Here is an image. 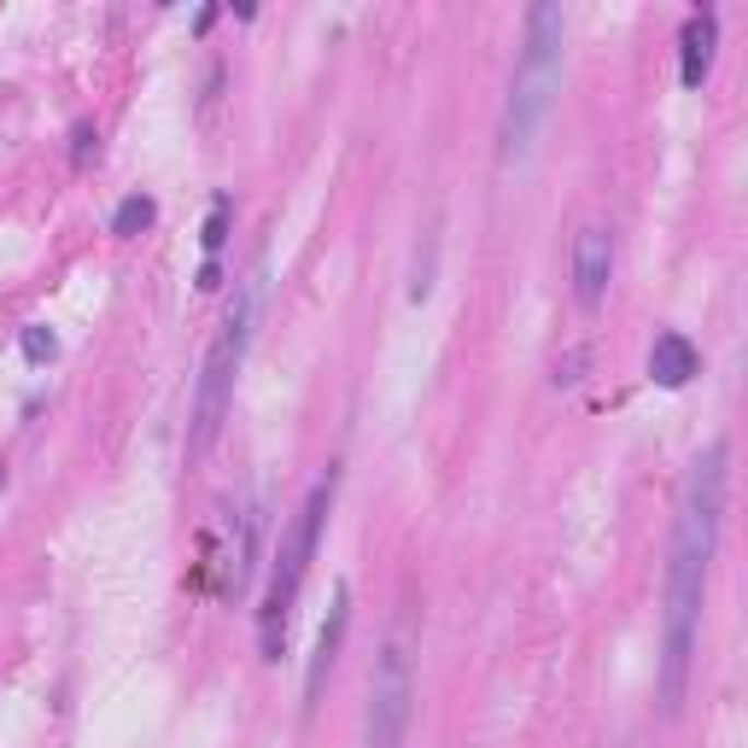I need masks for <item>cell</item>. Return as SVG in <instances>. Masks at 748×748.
I'll return each instance as SVG.
<instances>
[{
  "instance_id": "6da1fadb",
  "label": "cell",
  "mask_w": 748,
  "mask_h": 748,
  "mask_svg": "<svg viewBox=\"0 0 748 748\" xmlns=\"http://www.w3.org/2000/svg\"><path fill=\"white\" fill-rule=\"evenodd\" d=\"M725 486H731V445L713 439L685 474L678 521H673L667 615H661V713L667 720L685 708L696 626H702V597H708V568H713V550H720V526H725Z\"/></svg>"
},
{
  "instance_id": "7a4b0ae2",
  "label": "cell",
  "mask_w": 748,
  "mask_h": 748,
  "mask_svg": "<svg viewBox=\"0 0 748 748\" xmlns=\"http://www.w3.org/2000/svg\"><path fill=\"white\" fill-rule=\"evenodd\" d=\"M561 30H568V12L556 0L526 12V47L515 65V82H509V106H503V164L526 159L538 141V124L550 117V100L561 82Z\"/></svg>"
},
{
  "instance_id": "3957f363",
  "label": "cell",
  "mask_w": 748,
  "mask_h": 748,
  "mask_svg": "<svg viewBox=\"0 0 748 748\" xmlns=\"http://www.w3.org/2000/svg\"><path fill=\"white\" fill-rule=\"evenodd\" d=\"M258 299H264V269H252L234 293L223 328H217L206 363H199V386H194V416H187V456H206L217 445L229 421V404H234V374L246 363V346H252V322H258Z\"/></svg>"
},
{
  "instance_id": "277c9868",
  "label": "cell",
  "mask_w": 748,
  "mask_h": 748,
  "mask_svg": "<svg viewBox=\"0 0 748 748\" xmlns=\"http://www.w3.org/2000/svg\"><path fill=\"white\" fill-rule=\"evenodd\" d=\"M334 486L339 480L328 468L311 486V498L299 503V515H293V526H287V538L276 550V573H269V591H264V608H258V650H264V661H281V650H287V620H293L299 585H304V573H311V561H316L322 521H328V509H334Z\"/></svg>"
},
{
  "instance_id": "5b68a950",
  "label": "cell",
  "mask_w": 748,
  "mask_h": 748,
  "mask_svg": "<svg viewBox=\"0 0 748 748\" xmlns=\"http://www.w3.org/2000/svg\"><path fill=\"white\" fill-rule=\"evenodd\" d=\"M416 708V667H410V638L404 626L381 643L369 673V708H363V748H404Z\"/></svg>"
},
{
  "instance_id": "8992f818",
  "label": "cell",
  "mask_w": 748,
  "mask_h": 748,
  "mask_svg": "<svg viewBox=\"0 0 748 748\" xmlns=\"http://www.w3.org/2000/svg\"><path fill=\"white\" fill-rule=\"evenodd\" d=\"M608 281H615V241H608V229H580V241H573V299L585 311H597L608 299Z\"/></svg>"
},
{
  "instance_id": "52a82bcc",
  "label": "cell",
  "mask_w": 748,
  "mask_h": 748,
  "mask_svg": "<svg viewBox=\"0 0 748 748\" xmlns=\"http://www.w3.org/2000/svg\"><path fill=\"white\" fill-rule=\"evenodd\" d=\"M346 626H351V585L339 580V585H334V608H328V620H322V632H316L311 673H304V708L322 702V685H328V667H334L339 643H346Z\"/></svg>"
},
{
  "instance_id": "ba28073f",
  "label": "cell",
  "mask_w": 748,
  "mask_h": 748,
  "mask_svg": "<svg viewBox=\"0 0 748 748\" xmlns=\"http://www.w3.org/2000/svg\"><path fill=\"white\" fill-rule=\"evenodd\" d=\"M713 47H720V19L702 7V12H690V19H685V30H678V82H685V89H702V82H708Z\"/></svg>"
},
{
  "instance_id": "9c48e42d",
  "label": "cell",
  "mask_w": 748,
  "mask_h": 748,
  "mask_svg": "<svg viewBox=\"0 0 748 748\" xmlns=\"http://www.w3.org/2000/svg\"><path fill=\"white\" fill-rule=\"evenodd\" d=\"M696 374H702V351L690 346V334H655V346H650V381L655 386H667V393H678V386H690Z\"/></svg>"
},
{
  "instance_id": "30bf717a",
  "label": "cell",
  "mask_w": 748,
  "mask_h": 748,
  "mask_svg": "<svg viewBox=\"0 0 748 748\" xmlns=\"http://www.w3.org/2000/svg\"><path fill=\"white\" fill-rule=\"evenodd\" d=\"M433 269H439V223H428V234H421V246H416V276H410V299L416 304L433 293Z\"/></svg>"
},
{
  "instance_id": "8fae6325",
  "label": "cell",
  "mask_w": 748,
  "mask_h": 748,
  "mask_svg": "<svg viewBox=\"0 0 748 748\" xmlns=\"http://www.w3.org/2000/svg\"><path fill=\"white\" fill-rule=\"evenodd\" d=\"M152 217H159V206H152L147 194H129L124 206L112 211V234H124V241H135L141 229H152Z\"/></svg>"
},
{
  "instance_id": "7c38bea8",
  "label": "cell",
  "mask_w": 748,
  "mask_h": 748,
  "mask_svg": "<svg viewBox=\"0 0 748 748\" xmlns=\"http://www.w3.org/2000/svg\"><path fill=\"white\" fill-rule=\"evenodd\" d=\"M229 217H234V199L217 194L211 217H206V234H199V241H206V264H217V252H223V241H229Z\"/></svg>"
},
{
  "instance_id": "4fadbf2b",
  "label": "cell",
  "mask_w": 748,
  "mask_h": 748,
  "mask_svg": "<svg viewBox=\"0 0 748 748\" xmlns=\"http://www.w3.org/2000/svg\"><path fill=\"white\" fill-rule=\"evenodd\" d=\"M54 351H59V339L47 328H24V357L30 363H54Z\"/></svg>"
},
{
  "instance_id": "5bb4252c",
  "label": "cell",
  "mask_w": 748,
  "mask_h": 748,
  "mask_svg": "<svg viewBox=\"0 0 748 748\" xmlns=\"http://www.w3.org/2000/svg\"><path fill=\"white\" fill-rule=\"evenodd\" d=\"M71 141H77V147H71V164H89V152L100 147V135H94L89 124H77V135H71Z\"/></svg>"
},
{
  "instance_id": "9a60e30c",
  "label": "cell",
  "mask_w": 748,
  "mask_h": 748,
  "mask_svg": "<svg viewBox=\"0 0 748 748\" xmlns=\"http://www.w3.org/2000/svg\"><path fill=\"white\" fill-rule=\"evenodd\" d=\"M580 369H585V351H568L556 363V386H573V381H580Z\"/></svg>"
},
{
  "instance_id": "2e32d148",
  "label": "cell",
  "mask_w": 748,
  "mask_h": 748,
  "mask_svg": "<svg viewBox=\"0 0 748 748\" xmlns=\"http://www.w3.org/2000/svg\"><path fill=\"white\" fill-rule=\"evenodd\" d=\"M0 486H7V468H0Z\"/></svg>"
}]
</instances>
